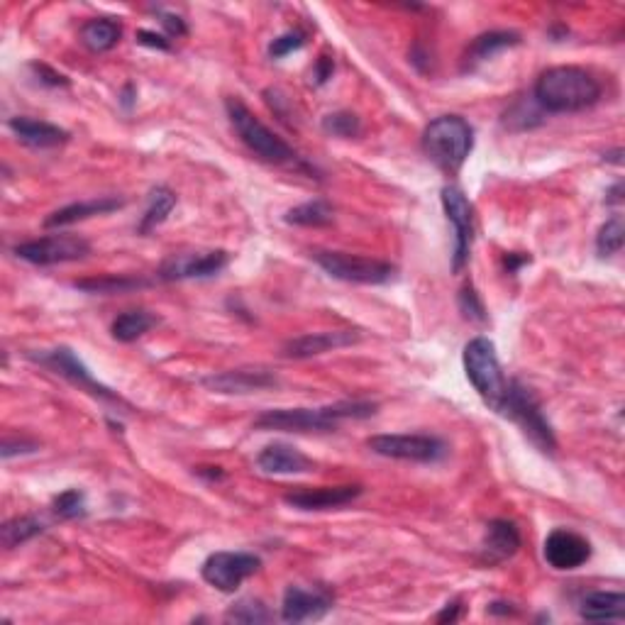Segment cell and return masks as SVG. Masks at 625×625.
<instances>
[{"label": "cell", "instance_id": "8992f818", "mask_svg": "<svg viewBox=\"0 0 625 625\" xmlns=\"http://www.w3.org/2000/svg\"><path fill=\"white\" fill-rule=\"evenodd\" d=\"M499 416L521 425L525 438H530V442L538 445L542 452H547V455H552V452L557 450L555 430H552L550 420L542 413L540 401L535 398L533 391L525 384H521L518 379L508 381V391L499 408Z\"/></svg>", "mask_w": 625, "mask_h": 625}, {"label": "cell", "instance_id": "7bdbcfd3", "mask_svg": "<svg viewBox=\"0 0 625 625\" xmlns=\"http://www.w3.org/2000/svg\"><path fill=\"white\" fill-rule=\"evenodd\" d=\"M530 262V257L528 254H521V257H518V254H508L506 257V269L511 271H518V267H523V264H528Z\"/></svg>", "mask_w": 625, "mask_h": 625}, {"label": "cell", "instance_id": "9a60e30c", "mask_svg": "<svg viewBox=\"0 0 625 625\" xmlns=\"http://www.w3.org/2000/svg\"><path fill=\"white\" fill-rule=\"evenodd\" d=\"M333 608V594L325 589H303V586H289L284 591L281 604V621L306 623L320 621Z\"/></svg>", "mask_w": 625, "mask_h": 625}, {"label": "cell", "instance_id": "74e56055", "mask_svg": "<svg viewBox=\"0 0 625 625\" xmlns=\"http://www.w3.org/2000/svg\"><path fill=\"white\" fill-rule=\"evenodd\" d=\"M32 71H35L37 76H40V81L42 84H47V86H54V88H59V86H69V79H66V76H62L59 74V71H54V69H49L47 64H32L30 66Z\"/></svg>", "mask_w": 625, "mask_h": 625}, {"label": "cell", "instance_id": "44dd1931", "mask_svg": "<svg viewBox=\"0 0 625 625\" xmlns=\"http://www.w3.org/2000/svg\"><path fill=\"white\" fill-rule=\"evenodd\" d=\"M257 464L267 474H303L313 469L311 459L301 455L296 447L284 445V442H274V445L264 447L257 455Z\"/></svg>", "mask_w": 625, "mask_h": 625}, {"label": "cell", "instance_id": "ac0fdd59", "mask_svg": "<svg viewBox=\"0 0 625 625\" xmlns=\"http://www.w3.org/2000/svg\"><path fill=\"white\" fill-rule=\"evenodd\" d=\"M521 547V533H518L516 523L511 521H491L486 525V535L484 542H481V552H479V560L481 564H501L506 560H511L513 555L518 552Z\"/></svg>", "mask_w": 625, "mask_h": 625}, {"label": "cell", "instance_id": "277c9868", "mask_svg": "<svg viewBox=\"0 0 625 625\" xmlns=\"http://www.w3.org/2000/svg\"><path fill=\"white\" fill-rule=\"evenodd\" d=\"M225 110H228V118L237 135H240V140L245 142L259 159L276 164V167H303L296 149L286 145L279 135H274V132H271L245 103L237 101V98H228V101H225Z\"/></svg>", "mask_w": 625, "mask_h": 625}, {"label": "cell", "instance_id": "f546056e", "mask_svg": "<svg viewBox=\"0 0 625 625\" xmlns=\"http://www.w3.org/2000/svg\"><path fill=\"white\" fill-rule=\"evenodd\" d=\"M149 281L137 279V276H98V279H81L76 281V289L88 291V293H125L132 289H140V286H147Z\"/></svg>", "mask_w": 625, "mask_h": 625}, {"label": "cell", "instance_id": "d6986e66", "mask_svg": "<svg viewBox=\"0 0 625 625\" xmlns=\"http://www.w3.org/2000/svg\"><path fill=\"white\" fill-rule=\"evenodd\" d=\"M357 340H359V333H352V330H333V333L303 335V337H296V340L286 342L284 357L308 359L315 355H323V352L337 350V347L355 345Z\"/></svg>", "mask_w": 625, "mask_h": 625}, {"label": "cell", "instance_id": "52a82bcc", "mask_svg": "<svg viewBox=\"0 0 625 625\" xmlns=\"http://www.w3.org/2000/svg\"><path fill=\"white\" fill-rule=\"evenodd\" d=\"M315 264L333 279L347 281V284L381 286L396 279V267L381 259L357 257L347 252H313Z\"/></svg>", "mask_w": 625, "mask_h": 625}, {"label": "cell", "instance_id": "9c48e42d", "mask_svg": "<svg viewBox=\"0 0 625 625\" xmlns=\"http://www.w3.org/2000/svg\"><path fill=\"white\" fill-rule=\"evenodd\" d=\"M15 257L35 267H54L64 262H79L91 254V245L79 235H49L40 240L22 242L15 247Z\"/></svg>", "mask_w": 625, "mask_h": 625}, {"label": "cell", "instance_id": "d4e9b609", "mask_svg": "<svg viewBox=\"0 0 625 625\" xmlns=\"http://www.w3.org/2000/svg\"><path fill=\"white\" fill-rule=\"evenodd\" d=\"M81 44L93 54H103L110 52L115 44L123 37V27H120L118 20L113 18H93L88 20L79 32Z\"/></svg>", "mask_w": 625, "mask_h": 625}, {"label": "cell", "instance_id": "ab89813d", "mask_svg": "<svg viewBox=\"0 0 625 625\" xmlns=\"http://www.w3.org/2000/svg\"><path fill=\"white\" fill-rule=\"evenodd\" d=\"M333 71H335L333 59L320 57L318 62H315V69H313L315 84H325V81H328V79H333Z\"/></svg>", "mask_w": 625, "mask_h": 625}, {"label": "cell", "instance_id": "f6af8a7d", "mask_svg": "<svg viewBox=\"0 0 625 625\" xmlns=\"http://www.w3.org/2000/svg\"><path fill=\"white\" fill-rule=\"evenodd\" d=\"M621 154H623V152H621V149H616V152H613V154H606V157H608V162H613V164H621Z\"/></svg>", "mask_w": 625, "mask_h": 625}, {"label": "cell", "instance_id": "e575fe53", "mask_svg": "<svg viewBox=\"0 0 625 625\" xmlns=\"http://www.w3.org/2000/svg\"><path fill=\"white\" fill-rule=\"evenodd\" d=\"M303 44H306V32H303V30H291V32H286V35L276 37V40L271 42L269 54H271V59L289 57L291 52L301 49Z\"/></svg>", "mask_w": 625, "mask_h": 625}, {"label": "cell", "instance_id": "836d02e7", "mask_svg": "<svg viewBox=\"0 0 625 625\" xmlns=\"http://www.w3.org/2000/svg\"><path fill=\"white\" fill-rule=\"evenodd\" d=\"M323 130L333 137H345V140H350V137H357L359 132H362V123H359L355 113L340 110V113L325 115Z\"/></svg>", "mask_w": 625, "mask_h": 625}, {"label": "cell", "instance_id": "f1b7e54d", "mask_svg": "<svg viewBox=\"0 0 625 625\" xmlns=\"http://www.w3.org/2000/svg\"><path fill=\"white\" fill-rule=\"evenodd\" d=\"M44 533V523L35 516H18L13 521L3 523L0 528V540H3L5 550H15V547L25 545L27 540L37 538V535Z\"/></svg>", "mask_w": 625, "mask_h": 625}, {"label": "cell", "instance_id": "ffe728a7", "mask_svg": "<svg viewBox=\"0 0 625 625\" xmlns=\"http://www.w3.org/2000/svg\"><path fill=\"white\" fill-rule=\"evenodd\" d=\"M8 127L13 130V135L18 137L22 145H27L32 149H52V147H62L64 142H69V132L52 123H44V120L10 118Z\"/></svg>", "mask_w": 625, "mask_h": 625}, {"label": "cell", "instance_id": "e0dca14e", "mask_svg": "<svg viewBox=\"0 0 625 625\" xmlns=\"http://www.w3.org/2000/svg\"><path fill=\"white\" fill-rule=\"evenodd\" d=\"M279 384L274 374L267 369H232V372L210 374L203 379V386L215 394H252Z\"/></svg>", "mask_w": 625, "mask_h": 625}, {"label": "cell", "instance_id": "b9f144b4", "mask_svg": "<svg viewBox=\"0 0 625 625\" xmlns=\"http://www.w3.org/2000/svg\"><path fill=\"white\" fill-rule=\"evenodd\" d=\"M459 616H462V601H452V604H447L445 608H442L435 621L438 623H455V621H459Z\"/></svg>", "mask_w": 625, "mask_h": 625}, {"label": "cell", "instance_id": "7a4b0ae2", "mask_svg": "<svg viewBox=\"0 0 625 625\" xmlns=\"http://www.w3.org/2000/svg\"><path fill=\"white\" fill-rule=\"evenodd\" d=\"M533 98L545 113H582L599 103L601 84L579 66H552L535 81Z\"/></svg>", "mask_w": 625, "mask_h": 625}, {"label": "cell", "instance_id": "7402d4cb", "mask_svg": "<svg viewBox=\"0 0 625 625\" xmlns=\"http://www.w3.org/2000/svg\"><path fill=\"white\" fill-rule=\"evenodd\" d=\"M123 208V201L115 196H103V198H91V201H79L54 210L47 220H44V228H66V225H74L79 220H88L93 215H105L113 213V210Z\"/></svg>", "mask_w": 625, "mask_h": 625}, {"label": "cell", "instance_id": "f35d334b", "mask_svg": "<svg viewBox=\"0 0 625 625\" xmlns=\"http://www.w3.org/2000/svg\"><path fill=\"white\" fill-rule=\"evenodd\" d=\"M137 42L145 44V47H154V49H162V52H169L171 42L167 37L157 35V32H149V30H140L137 32Z\"/></svg>", "mask_w": 625, "mask_h": 625}, {"label": "cell", "instance_id": "d590c367", "mask_svg": "<svg viewBox=\"0 0 625 625\" xmlns=\"http://www.w3.org/2000/svg\"><path fill=\"white\" fill-rule=\"evenodd\" d=\"M459 308H462V313L467 315L469 320H479V323H484L486 320L484 306H481L477 291L474 289H464L462 293H459Z\"/></svg>", "mask_w": 625, "mask_h": 625}, {"label": "cell", "instance_id": "4fadbf2b", "mask_svg": "<svg viewBox=\"0 0 625 625\" xmlns=\"http://www.w3.org/2000/svg\"><path fill=\"white\" fill-rule=\"evenodd\" d=\"M228 252H184L174 254L157 271L159 281H184V279H208L228 267Z\"/></svg>", "mask_w": 625, "mask_h": 625}, {"label": "cell", "instance_id": "5bb4252c", "mask_svg": "<svg viewBox=\"0 0 625 625\" xmlns=\"http://www.w3.org/2000/svg\"><path fill=\"white\" fill-rule=\"evenodd\" d=\"M542 555H545V562L550 564L552 569L569 572V569H577L589 562L591 545L584 535L574 533V530H567V528H557L547 535L545 547H542Z\"/></svg>", "mask_w": 625, "mask_h": 625}, {"label": "cell", "instance_id": "30bf717a", "mask_svg": "<svg viewBox=\"0 0 625 625\" xmlns=\"http://www.w3.org/2000/svg\"><path fill=\"white\" fill-rule=\"evenodd\" d=\"M259 567H262V560L250 552H213L203 562L201 574L213 589L223 591V594H235L252 574L259 572Z\"/></svg>", "mask_w": 625, "mask_h": 625}, {"label": "cell", "instance_id": "60d3db41", "mask_svg": "<svg viewBox=\"0 0 625 625\" xmlns=\"http://www.w3.org/2000/svg\"><path fill=\"white\" fill-rule=\"evenodd\" d=\"M159 18H162V25L167 27L169 37H184L186 35V25L179 15H171V13H162L159 10Z\"/></svg>", "mask_w": 625, "mask_h": 625}, {"label": "cell", "instance_id": "6da1fadb", "mask_svg": "<svg viewBox=\"0 0 625 625\" xmlns=\"http://www.w3.org/2000/svg\"><path fill=\"white\" fill-rule=\"evenodd\" d=\"M376 403L372 401H340L320 408H276L264 411L254 420L257 430H284V433H333L342 420L372 418Z\"/></svg>", "mask_w": 625, "mask_h": 625}, {"label": "cell", "instance_id": "8d00e7d4", "mask_svg": "<svg viewBox=\"0 0 625 625\" xmlns=\"http://www.w3.org/2000/svg\"><path fill=\"white\" fill-rule=\"evenodd\" d=\"M37 450H40V445H37L35 440L5 438V442H3V459H10V457H15V455H30V452H37Z\"/></svg>", "mask_w": 625, "mask_h": 625}, {"label": "cell", "instance_id": "d6a6232c", "mask_svg": "<svg viewBox=\"0 0 625 625\" xmlns=\"http://www.w3.org/2000/svg\"><path fill=\"white\" fill-rule=\"evenodd\" d=\"M52 511L57 513L62 521H74V518L86 516V494L79 489H69L59 494L52 501Z\"/></svg>", "mask_w": 625, "mask_h": 625}, {"label": "cell", "instance_id": "484cf974", "mask_svg": "<svg viewBox=\"0 0 625 625\" xmlns=\"http://www.w3.org/2000/svg\"><path fill=\"white\" fill-rule=\"evenodd\" d=\"M174 208H176V193L171 191V188L167 186L152 188L147 210H145V215H142L140 225H137V232H140V235H147V232L159 228V225L169 218V213Z\"/></svg>", "mask_w": 625, "mask_h": 625}, {"label": "cell", "instance_id": "603a6c76", "mask_svg": "<svg viewBox=\"0 0 625 625\" xmlns=\"http://www.w3.org/2000/svg\"><path fill=\"white\" fill-rule=\"evenodd\" d=\"M518 42H521V37H518L516 32H506V30L484 32V35H479L477 40L469 44L467 54H464V66H462V69L464 71L477 69L479 64H484V62H489V59H494L496 54L503 52V49L516 47Z\"/></svg>", "mask_w": 625, "mask_h": 625}, {"label": "cell", "instance_id": "5b68a950", "mask_svg": "<svg viewBox=\"0 0 625 625\" xmlns=\"http://www.w3.org/2000/svg\"><path fill=\"white\" fill-rule=\"evenodd\" d=\"M464 372H467L469 384L481 396V401L499 413L503 398L508 391V379L503 376L499 355H496V345L489 337H474L467 347H464Z\"/></svg>", "mask_w": 625, "mask_h": 625}, {"label": "cell", "instance_id": "4dcf8cb0", "mask_svg": "<svg viewBox=\"0 0 625 625\" xmlns=\"http://www.w3.org/2000/svg\"><path fill=\"white\" fill-rule=\"evenodd\" d=\"M225 618H228V621H235V623L252 625V623H269V621H274V613H271L269 608L262 604V601L242 599V601H237V604L230 608L228 616H225Z\"/></svg>", "mask_w": 625, "mask_h": 625}, {"label": "cell", "instance_id": "83f0119b", "mask_svg": "<svg viewBox=\"0 0 625 625\" xmlns=\"http://www.w3.org/2000/svg\"><path fill=\"white\" fill-rule=\"evenodd\" d=\"M335 218V210L328 201H308L301 206L291 208L284 215V220L289 225H298V228H323L330 225Z\"/></svg>", "mask_w": 625, "mask_h": 625}, {"label": "cell", "instance_id": "1f68e13d", "mask_svg": "<svg viewBox=\"0 0 625 625\" xmlns=\"http://www.w3.org/2000/svg\"><path fill=\"white\" fill-rule=\"evenodd\" d=\"M625 242V228L621 218H611L606 225H601L599 235H596V250L601 257H611V254L621 252Z\"/></svg>", "mask_w": 625, "mask_h": 625}, {"label": "cell", "instance_id": "ba28073f", "mask_svg": "<svg viewBox=\"0 0 625 625\" xmlns=\"http://www.w3.org/2000/svg\"><path fill=\"white\" fill-rule=\"evenodd\" d=\"M367 447L374 455L418 464H435L447 457V445L435 435H376L367 440Z\"/></svg>", "mask_w": 625, "mask_h": 625}, {"label": "cell", "instance_id": "3957f363", "mask_svg": "<svg viewBox=\"0 0 625 625\" xmlns=\"http://www.w3.org/2000/svg\"><path fill=\"white\" fill-rule=\"evenodd\" d=\"M423 149L433 164L455 174L474 149V130L459 115H440L423 132Z\"/></svg>", "mask_w": 625, "mask_h": 625}, {"label": "cell", "instance_id": "ee69618b", "mask_svg": "<svg viewBox=\"0 0 625 625\" xmlns=\"http://www.w3.org/2000/svg\"><path fill=\"white\" fill-rule=\"evenodd\" d=\"M621 193H623V184H621V181H618V184L613 186L611 191L606 193V203H608V206H618V203H623Z\"/></svg>", "mask_w": 625, "mask_h": 625}, {"label": "cell", "instance_id": "2e32d148", "mask_svg": "<svg viewBox=\"0 0 625 625\" xmlns=\"http://www.w3.org/2000/svg\"><path fill=\"white\" fill-rule=\"evenodd\" d=\"M362 486L345 484V486H318V489H296L284 496L289 506L298 511H333V508L350 506L362 496Z\"/></svg>", "mask_w": 625, "mask_h": 625}, {"label": "cell", "instance_id": "7c38bea8", "mask_svg": "<svg viewBox=\"0 0 625 625\" xmlns=\"http://www.w3.org/2000/svg\"><path fill=\"white\" fill-rule=\"evenodd\" d=\"M442 208H445L447 220L455 228V254H452V271L459 274L467 264L469 252L474 242V206L464 196L462 188L445 186L442 188Z\"/></svg>", "mask_w": 625, "mask_h": 625}, {"label": "cell", "instance_id": "8fae6325", "mask_svg": "<svg viewBox=\"0 0 625 625\" xmlns=\"http://www.w3.org/2000/svg\"><path fill=\"white\" fill-rule=\"evenodd\" d=\"M30 359L40 362L42 367L52 369L54 374L64 376L66 381H71L74 386H79L81 391H88L91 396L101 398V401L115 403V406H125L123 398H120L118 394H113V391H110L108 386H103L98 379H93V374L88 372L86 364L81 362V359L76 357L74 352L69 350V347H57V350L42 352V355H30Z\"/></svg>", "mask_w": 625, "mask_h": 625}, {"label": "cell", "instance_id": "cb8c5ba5", "mask_svg": "<svg viewBox=\"0 0 625 625\" xmlns=\"http://www.w3.org/2000/svg\"><path fill=\"white\" fill-rule=\"evenodd\" d=\"M579 616L591 623L623 621L625 596L621 591H594V594L584 596L582 606H579Z\"/></svg>", "mask_w": 625, "mask_h": 625}, {"label": "cell", "instance_id": "4316f807", "mask_svg": "<svg viewBox=\"0 0 625 625\" xmlns=\"http://www.w3.org/2000/svg\"><path fill=\"white\" fill-rule=\"evenodd\" d=\"M157 323H159L157 315H152L147 311H127L113 320L110 333H113V337L118 342H135V340H140L145 333H149V330H152Z\"/></svg>", "mask_w": 625, "mask_h": 625}]
</instances>
